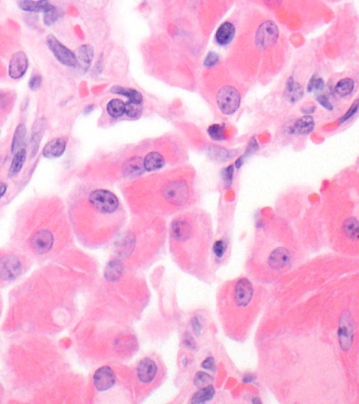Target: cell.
Instances as JSON below:
<instances>
[{"label":"cell","mask_w":359,"mask_h":404,"mask_svg":"<svg viewBox=\"0 0 359 404\" xmlns=\"http://www.w3.org/2000/svg\"><path fill=\"white\" fill-rule=\"evenodd\" d=\"M116 382V376L111 368L103 366L94 375V383L97 390L104 391L111 389Z\"/></svg>","instance_id":"obj_11"},{"label":"cell","mask_w":359,"mask_h":404,"mask_svg":"<svg viewBox=\"0 0 359 404\" xmlns=\"http://www.w3.org/2000/svg\"><path fill=\"white\" fill-rule=\"evenodd\" d=\"M216 390L211 384L201 388L200 390L193 395L191 398L192 403H204L211 401L214 397Z\"/></svg>","instance_id":"obj_26"},{"label":"cell","mask_w":359,"mask_h":404,"mask_svg":"<svg viewBox=\"0 0 359 404\" xmlns=\"http://www.w3.org/2000/svg\"><path fill=\"white\" fill-rule=\"evenodd\" d=\"M234 167L232 165L224 169L223 172H222V177H223L224 183L227 187H230L232 185L233 177H234Z\"/></svg>","instance_id":"obj_35"},{"label":"cell","mask_w":359,"mask_h":404,"mask_svg":"<svg viewBox=\"0 0 359 404\" xmlns=\"http://www.w3.org/2000/svg\"><path fill=\"white\" fill-rule=\"evenodd\" d=\"M212 380V378L207 373H204V372H198L195 375L194 384H195V387L201 389V388L209 385Z\"/></svg>","instance_id":"obj_34"},{"label":"cell","mask_w":359,"mask_h":404,"mask_svg":"<svg viewBox=\"0 0 359 404\" xmlns=\"http://www.w3.org/2000/svg\"><path fill=\"white\" fill-rule=\"evenodd\" d=\"M280 30L275 22L266 21L259 26L255 34V44L259 49L274 45L278 40Z\"/></svg>","instance_id":"obj_5"},{"label":"cell","mask_w":359,"mask_h":404,"mask_svg":"<svg viewBox=\"0 0 359 404\" xmlns=\"http://www.w3.org/2000/svg\"><path fill=\"white\" fill-rule=\"evenodd\" d=\"M353 323L352 317L349 311L342 313L339 320L338 338L339 345L343 351L346 352L350 350L353 341Z\"/></svg>","instance_id":"obj_6"},{"label":"cell","mask_w":359,"mask_h":404,"mask_svg":"<svg viewBox=\"0 0 359 404\" xmlns=\"http://www.w3.org/2000/svg\"><path fill=\"white\" fill-rule=\"evenodd\" d=\"M54 242L52 233L46 229L38 231L30 238V246L37 254H45L50 252Z\"/></svg>","instance_id":"obj_9"},{"label":"cell","mask_w":359,"mask_h":404,"mask_svg":"<svg viewBox=\"0 0 359 404\" xmlns=\"http://www.w3.org/2000/svg\"><path fill=\"white\" fill-rule=\"evenodd\" d=\"M316 100L323 108L328 110H333V104L330 102V100L327 96L324 95L319 96L316 98Z\"/></svg>","instance_id":"obj_40"},{"label":"cell","mask_w":359,"mask_h":404,"mask_svg":"<svg viewBox=\"0 0 359 404\" xmlns=\"http://www.w3.org/2000/svg\"><path fill=\"white\" fill-rule=\"evenodd\" d=\"M252 381H253V378L252 376H247L244 379L245 382H252Z\"/></svg>","instance_id":"obj_46"},{"label":"cell","mask_w":359,"mask_h":404,"mask_svg":"<svg viewBox=\"0 0 359 404\" xmlns=\"http://www.w3.org/2000/svg\"><path fill=\"white\" fill-rule=\"evenodd\" d=\"M202 368L208 371H213L215 368V360L213 357H209L203 361L202 364Z\"/></svg>","instance_id":"obj_41"},{"label":"cell","mask_w":359,"mask_h":404,"mask_svg":"<svg viewBox=\"0 0 359 404\" xmlns=\"http://www.w3.org/2000/svg\"><path fill=\"white\" fill-rule=\"evenodd\" d=\"M186 344L187 346L189 347L190 348L195 349L196 348V344H195V341H194L193 338H192L190 336L186 340Z\"/></svg>","instance_id":"obj_43"},{"label":"cell","mask_w":359,"mask_h":404,"mask_svg":"<svg viewBox=\"0 0 359 404\" xmlns=\"http://www.w3.org/2000/svg\"><path fill=\"white\" fill-rule=\"evenodd\" d=\"M316 110V106H307V107H303V112L304 113L309 114V113H313Z\"/></svg>","instance_id":"obj_44"},{"label":"cell","mask_w":359,"mask_h":404,"mask_svg":"<svg viewBox=\"0 0 359 404\" xmlns=\"http://www.w3.org/2000/svg\"><path fill=\"white\" fill-rule=\"evenodd\" d=\"M124 270V265L120 259H114L110 261L105 270L104 276L110 282H115L122 277Z\"/></svg>","instance_id":"obj_20"},{"label":"cell","mask_w":359,"mask_h":404,"mask_svg":"<svg viewBox=\"0 0 359 404\" xmlns=\"http://www.w3.org/2000/svg\"><path fill=\"white\" fill-rule=\"evenodd\" d=\"M46 43L56 60L62 65L69 67H77L75 54L70 49L63 45L54 35H48Z\"/></svg>","instance_id":"obj_4"},{"label":"cell","mask_w":359,"mask_h":404,"mask_svg":"<svg viewBox=\"0 0 359 404\" xmlns=\"http://www.w3.org/2000/svg\"><path fill=\"white\" fill-rule=\"evenodd\" d=\"M111 92L114 94H120L124 97L129 99V101L133 102L142 103L143 102V96L138 91L133 90V89L126 88V87L120 86H115L112 88Z\"/></svg>","instance_id":"obj_27"},{"label":"cell","mask_w":359,"mask_h":404,"mask_svg":"<svg viewBox=\"0 0 359 404\" xmlns=\"http://www.w3.org/2000/svg\"><path fill=\"white\" fill-rule=\"evenodd\" d=\"M7 190V186L5 183H0V199L3 198L5 194H6Z\"/></svg>","instance_id":"obj_45"},{"label":"cell","mask_w":359,"mask_h":404,"mask_svg":"<svg viewBox=\"0 0 359 404\" xmlns=\"http://www.w3.org/2000/svg\"><path fill=\"white\" fill-rule=\"evenodd\" d=\"M358 108V100H356V101H355V102L353 103L352 106H351V108H349V110L346 112L345 115L341 117L340 119H339V122H340L341 124H342V123H344L346 122V121L351 119V117H352L353 115L357 113Z\"/></svg>","instance_id":"obj_38"},{"label":"cell","mask_w":359,"mask_h":404,"mask_svg":"<svg viewBox=\"0 0 359 404\" xmlns=\"http://www.w3.org/2000/svg\"><path fill=\"white\" fill-rule=\"evenodd\" d=\"M324 87V80L317 74H314L309 80L307 85V90L309 92H318L323 90Z\"/></svg>","instance_id":"obj_33"},{"label":"cell","mask_w":359,"mask_h":404,"mask_svg":"<svg viewBox=\"0 0 359 404\" xmlns=\"http://www.w3.org/2000/svg\"><path fill=\"white\" fill-rule=\"evenodd\" d=\"M67 141L64 138H55L49 142L44 147L42 154L47 159L59 158L65 152Z\"/></svg>","instance_id":"obj_16"},{"label":"cell","mask_w":359,"mask_h":404,"mask_svg":"<svg viewBox=\"0 0 359 404\" xmlns=\"http://www.w3.org/2000/svg\"><path fill=\"white\" fill-rule=\"evenodd\" d=\"M358 222L355 219H349L344 224V232L349 238H358Z\"/></svg>","instance_id":"obj_30"},{"label":"cell","mask_w":359,"mask_h":404,"mask_svg":"<svg viewBox=\"0 0 359 404\" xmlns=\"http://www.w3.org/2000/svg\"><path fill=\"white\" fill-rule=\"evenodd\" d=\"M21 271L22 264L17 256L7 255L0 259V278L3 280H14Z\"/></svg>","instance_id":"obj_7"},{"label":"cell","mask_w":359,"mask_h":404,"mask_svg":"<svg viewBox=\"0 0 359 404\" xmlns=\"http://www.w3.org/2000/svg\"><path fill=\"white\" fill-rule=\"evenodd\" d=\"M166 165V158L159 152L152 151L144 156V167L146 174L163 170Z\"/></svg>","instance_id":"obj_14"},{"label":"cell","mask_w":359,"mask_h":404,"mask_svg":"<svg viewBox=\"0 0 359 404\" xmlns=\"http://www.w3.org/2000/svg\"><path fill=\"white\" fill-rule=\"evenodd\" d=\"M85 230L90 236L116 237L127 222V210L118 196L108 186L91 181L83 199Z\"/></svg>","instance_id":"obj_2"},{"label":"cell","mask_w":359,"mask_h":404,"mask_svg":"<svg viewBox=\"0 0 359 404\" xmlns=\"http://www.w3.org/2000/svg\"><path fill=\"white\" fill-rule=\"evenodd\" d=\"M216 99L220 110L227 115L236 113L241 103L239 92L232 86H225L220 88L217 93Z\"/></svg>","instance_id":"obj_3"},{"label":"cell","mask_w":359,"mask_h":404,"mask_svg":"<svg viewBox=\"0 0 359 404\" xmlns=\"http://www.w3.org/2000/svg\"><path fill=\"white\" fill-rule=\"evenodd\" d=\"M291 259L289 251L284 247H280L271 253L268 259V264L274 270H281L289 264Z\"/></svg>","instance_id":"obj_15"},{"label":"cell","mask_w":359,"mask_h":404,"mask_svg":"<svg viewBox=\"0 0 359 404\" xmlns=\"http://www.w3.org/2000/svg\"><path fill=\"white\" fill-rule=\"evenodd\" d=\"M193 329L195 331V333L197 335H199L201 333V331H202V326H201V324L200 321H199L198 318L197 317H195L193 319Z\"/></svg>","instance_id":"obj_42"},{"label":"cell","mask_w":359,"mask_h":404,"mask_svg":"<svg viewBox=\"0 0 359 404\" xmlns=\"http://www.w3.org/2000/svg\"><path fill=\"white\" fill-rule=\"evenodd\" d=\"M29 66L28 56L22 51L14 53L9 65L8 74L11 79H21L26 74Z\"/></svg>","instance_id":"obj_8"},{"label":"cell","mask_w":359,"mask_h":404,"mask_svg":"<svg viewBox=\"0 0 359 404\" xmlns=\"http://www.w3.org/2000/svg\"><path fill=\"white\" fill-rule=\"evenodd\" d=\"M143 111L142 103L128 101L125 103V114L131 119L139 118Z\"/></svg>","instance_id":"obj_29"},{"label":"cell","mask_w":359,"mask_h":404,"mask_svg":"<svg viewBox=\"0 0 359 404\" xmlns=\"http://www.w3.org/2000/svg\"><path fill=\"white\" fill-rule=\"evenodd\" d=\"M27 129L24 124H20L16 128L14 131L12 145H11V152L15 154L19 149L23 148L25 140L26 138Z\"/></svg>","instance_id":"obj_23"},{"label":"cell","mask_w":359,"mask_h":404,"mask_svg":"<svg viewBox=\"0 0 359 404\" xmlns=\"http://www.w3.org/2000/svg\"><path fill=\"white\" fill-rule=\"evenodd\" d=\"M42 84V76L40 75V74H35V75L30 78L29 83H28V87H29L30 90L35 92V91H37L40 88Z\"/></svg>","instance_id":"obj_37"},{"label":"cell","mask_w":359,"mask_h":404,"mask_svg":"<svg viewBox=\"0 0 359 404\" xmlns=\"http://www.w3.org/2000/svg\"><path fill=\"white\" fill-rule=\"evenodd\" d=\"M26 156L27 152L26 149L24 148L19 149L14 154L12 165H11L10 171H9V176L10 177L17 176L21 172V169L24 167Z\"/></svg>","instance_id":"obj_25"},{"label":"cell","mask_w":359,"mask_h":404,"mask_svg":"<svg viewBox=\"0 0 359 404\" xmlns=\"http://www.w3.org/2000/svg\"><path fill=\"white\" fill-rule=\"evenodd\" d=\"M236 28L230 22H225L217 30L216 40L220 46H226L230 44L235 36Z\"/></svg>","instance_id":"obj_19"},{"label":"cell","mask_w":359,"mask_h":404,"mask_svg":"<svg viewBox=\"0 0 359 404\" xmlns=\"http://www.w3.org/2000/svg\"><path fill=\"white\" fill-rule=\"evenodd\" d=\"M314 119L309 115H305L300 117L295 123L293 127V132L298 133L300 135H307L310 133L314 129Z\"/></svg>","instance_id":"obj_22"},{"label":"cell","mask_w":359,"mask_h":404,"mask_svg":"<svg viewBox=\"0 0 359 404\" xmlns=\"http://www.w3.org/2000/svg\"><path fill=\"white\" fill-rule=\"evenodd\" d=\"M355 83L351 78H343L336 84L334 87V93L339 98H344L350 95L354 90Z\"/></svg>","instance_id":"obj_24"},{"label":"cell","mask_w":359,"mask_h":404,"mask_svg":"<svg viewBox=\"0 0 359 404\" xmlns=\"http://www.w3.org/2000/svg\"><path fill=\"white\" fill-rule=\"evenodd\" d=\"M303 87L299 83L295 81L294 78L291 76L286 84V97L290 102L295 103L299 101L303 97Z\"/></svg>","instance_id":"obj_21"},{"label":"cell","mask_w":359,"mask_h":404,"mask_svg":"<svg viewBox=\"0 0 359 404\" xmlns=\"http://www.w3.org/2000/svg\"><path fill=\"white\" fill-rule=\"evenodd\" d=\"M47 122L46 119L39 118L34 123L31 131V138H30V147H31V157H35L39 147H40L41 140L44 136L47 129Z\"/></svg>","instance_id":"obj_13"},{"label":"cell","mask_w":359,"mask_h":404,"mask_svg":"<svg viewBox=\"0 0 359 404\" xmlns=\"http://www.w3.org/2000/svg\"><path fill=\"white\" fill-rule=\"evenodd\" d=\"M62 17V12L59 9L54 7L49 12L44 14L43 21L44 24L47 26H51L58 21V19Z\"/></svg>","instance_id":"obj_31"},{"label":"cell","mask_w":359,"mask_h":404,"mask_svg":"<svg viewBox=\"0 0 359 404\" xmlns=\"http://www.w3.org/2000/svg\"><path fill=\"white\" fill-rule=\"evenodd\" d=\"M107 111L114 118L122 117L125 113V103L120 99H113L108 103Z\"/></svg>","instance_id":"obj_28"},{"label":"cell","mask_w":359,"mask_h":404,"mask_svg":"<svg viewBox=\"0 0 359 404\" xmlns=\"http://www.w3.org/2000/svg\"><path fill=\"white\" fill-rule=\"evenodd\" d=\"M123 194L136 216L164 219L189 209L194 199V174L170 170L145 174L124 183Z\"/></svg>","instance_id":"obj_1"},{"label":"cell","mask_w":359,"mask_h":404,"mask_svg":"<svg viewBox=\"0 0 359 404\" xmlns=\"http://www.w3.org/2000/svg\"><path fill=\"white\" fill-rule=\"evenodd\" d=\"M157 370L156 363L152 359L145 358L140 361L137 368V375L140 382L150 383L155 378Z\"/></svg>","instance_id":"obj_12"},{"label":"cell","mask_w":359,"mask_h":404,"mask_svg":"<svg viewBox=\"0 0 359 404\" xmlns=\"http://www.w3.org/2000/svg\"><path fill=\"white\" fill-rule=\"evenodd\" d=\"M19 8L21 11L28 12V13H42L45 14L52 10L54 5L48 1H20L18 3Z\"/></svg>","instance_id":"obj_17"},{"label":"cell","mask_w":359,"mask_h":404,"mask_svg":"<svg viewBox=\"0 0 359 404\" xmlns=\"http://www.w3.org/2000/svg\"><path fill=\"white\" fill-rule=\"evenodd\" d=\"M219 61V56L215 52H209L204 60V65L206 67L215 66Z\"/></svg>","instance_id":"obj_39"},{"label":"cell","mask_w":359,"mask_h":404,"mask_svg":"<svg viewBox=\"0 0 359 404\" xmlns=\"http://www.w3.org/2000/svg\"><path fill=\"white\" fill-rule=\"evenodd\" d=\"M226 251V245L223 240H219L215 242L213 247V252L218 259H222L225 255Z\"/></svg>","instance_id":"obj_36"},{"label":"cell","mask_w":359,"mask_h":404,"mask_svg":"<svg viewBox=\"0 0 359 404\" xmlns=\"http://www.w3.org/2000/svg\"><path fill=\"white\" fill-rule=\"evenodd\" d=\"M208 133L213 140L220 141L224 138L225 134V126L218 124H214L210 126L208 129Z\"/></svg>","instance_id":"obj_32"},{"label":"cell","mask_w":359,"mask_h":404,"mask_svg":"<svg viewBox=\"0 0 359 404\" xmlns=\"http://www.w3.org/2000/svg\"><path fill=\"white\" fill-rule=\"evenodd\" d=\"M253 295V287L248 279H239L234 288V300L239 307H246L251 302Z\"/></svg>","instance_id":"obj_10"},{"label":"cell","mask_w":359,"mask_h":404,"mask_svg":"<svg viewBox=\"0 0 359 404\" xmlns=\"http://www.w3.org/2000/svg\"><path fill=\"white\" fill-rule=\"evenodd\" d=\"M74 54L77 59V66L83 72H86L94 58L93 47L84 44L78 48Z\"/></svg>","instance_id":"obj_18"}]
</instances>
